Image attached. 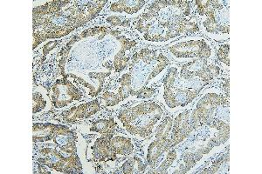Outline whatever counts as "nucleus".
I'll list each match as a JSON object with an SVG mask.
<instances>
[{"mask_svg":"<svg viewBox=\"0 0 262 174\" xmlns=\"http://www.w3.org/2000/svg\"><path fill=\"white\" fill-rule=\"evenodd\" d=\"M110 144L117 155L126 156L134 152V144L131 140L126 137L112 136Z\"/></svg>","mask_w":262,"mask_h":174,"instance_id":"2","label":"nucleus"},{"mask_svg":"<svg viewBox=\"0 0 262 174\" xmlns=\"http://www.w3.org/2000/svg\"><path fill=\"white\" fill-rule=\"evenodd\" d=\"M145 1H118L113 2L110 10L114 13H126L134 14L142 8Z\"/></svg>","mask_w":262,"mask_h":174,"instance_id":"3","label":"nucleus"},{"mask_svg":"<svg viewBox=\"0 0 262 174\" xmlns=\"http://www.w3.org/2000/svg\"><path fill=\"white\" fill-rule=\"evenodd\" d=\"M47 100L43 98L42 94L38 92H35L34 94V112L37 113L39 111H42L46 108Z\"/></svg>","mask_w":262,"mask_h":174,"instance_id":"5","label":"nucleus"},{"mask_svg":"<svg viewBox=\"0 0 262 174\" xmlns=\"http://www.w3.org/2000/svg\"><path fill=\"white\" fill-rule=\"evenodd\" d=\"M146 169V166L140 158H129L122 166V172L125 174H138Z\"/></svg>","mask_w":262,"mask_h":174,"instance_id":"4","label":"nucleus"},{"mask_svg":"<svg viewBox=\"0 0 262 174\" xmlns=\"http://www.w3.org/2000/svg\"><path fill=\"white\" fill-rule=\"evenodd\" d=\"M217 55L220 61H222L224 64H227V66L230 65V60H229V45L226 44L221 47H219V50L217 51Z\"/></svg>","mask_w":262,"mask_h":174,"instance_id":"6","label":"nucleus"},{"mask_svg":"<svg viewBox=\"0 0 262 174\" xmlns=\"http://www.w3.org/2000/svg\"><path fill=\"white\" fill-rule=\"evenodd\" d=\"M100 110V103L98 100H93L90 102L83 103L80 106H74L63 113L65 122L73 123L80 119H87L95 114Z\"/></svg>","mask_w":262,"mask_h":174,"instance_id":"1","label":"nucleus"},{"mask_svg":"<svg viewBox=\"0 0 262 174\" xmlns=\"http://www.w3.org/2000/svg\"><path fill=\"white\" fill-rule=\"evenodd\" d=\"M107 21L108 24H111L112 26H120L122 24L121 17H116V16L107 17Z\"/></svg>","mask_w":262,"mask_h":174,"instance_id":"7","label":"nucleus"}]
</instances>
